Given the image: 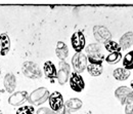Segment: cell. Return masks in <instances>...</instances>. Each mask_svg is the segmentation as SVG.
Listing matches in <instances>:
<instances>
[{"instance_id":"1","label":"cell","mask_w":133,"mask_h":114,"mask_svg":"<svg viewBox=\"0 0 133 114\" xmlns=\"http://www.w3.org/2000/svg\"><path fill=\"white\" fill-rule=\"evenodd\" d=\"M23 73L26 77L31 78V79H37L40 78L42 73L40 68L38 67L37 64L33 62H25L23 65Z\"/></svg>"},{"instance_id":"2","label":"cell","mask_w":133,"mask_h":114,"mask_svg":"<svg viewBox=\"0 0 133 114\" xmlns=\"http://www.w3.org/2000/svg\"><path fill=\"white\" fill-rule=\"evenodd\" d=\"M49 92L46 88L40 87V88L34 91L33 93L29 96V101L33 105H41L45 101H47V99H49Z\"/></svg>"},{"instance_id":"3","label":"cell","mask_w":133,"mask_h":114,"mask_svg":"<svg viewBox=\"0 0 133 114\" xmlns=\"http://www.w3.org/2000/svg\"><path fill=\"white\" fill-rule=\"evenodd\" d=\"M115 96L121 102V104L127 105L133 101V91L127 86H120L116 89Z\"/></svg>"},{"instance_id":"4","label":"cell","mask_w":133,"mask_h":114,"mask_svg":"<svg viewBox=\"0 0 133 114\" xmlns=\"http://www.w3.org/2000/svg\"><path fill=\"white\" fill-rule=\"evenodd\" d=\"M72 64L76 73H82L87 67V58L82 52H76L72 59Z\"/></svg>"},{"instance_id":"5","label":"cell","mask_w":133,"mask_h":114,"mask_svg":"<svg viewBox=\"0 0 133 114\" xmlns=\"http://www.w3.org/2000/svg\"><path fill=\"white\" fill-rule=\"evenodd\" d=\"M93 34H94L95 39L98 42H104L105 43V42L110 41L111 38H112L111 32L105 27H102V26H95L93 28Z\"/></svg>"},{"instance_id":"6","label":"cell","mask_w":133,"mask_h":114,"mask_svg":"<svg viewBox=\"0 0 133 114\" xmlns=\"http://www.w3.org/2000/svg\"><path fill=\"white\" fill-rule=\"evenodd\" d=\"M49 105L52 111L57 112L59 109H62L64 107V100L62 94H59L58 92H54L49 96Z\"/></svg>"},{"instance_id":"7","label":"cell","mask_w":133,"mask_h":114,"mask_svg":"<svg viewBox=\"0 0 133 114\" xmlns=\"http://www.w3.org/2000/svg\"><path fill=\"white\" fill-rule=\"evenodd\" d=\"M71 42H72L73 49L77 52H81V50L85 47V37H84L83 33L80 31L75 32L71 38Z\"/></svg>"},{"instance_id":"8","label":"cell","mask_w":133,"mask_h":114,"mask_svg":"<svg viewBox=\"0 0 133 114\" xmlns=\"http://www.w3.org/2000/svg\"><path fill=\"white\" fill-rule=\"evenodd\" d=\"M70 66L66 64V62L61 61L59 62V68L56 74V78L59 82V84H65L68 79H69V75H70Z\"/></svg>"},{"instance_id":"9","label":"cell","mask_w":133,"mask_h":114,"mask_svg":"<svg viewBox=\"0 0 133 114\" xmlns=\"http://www.w3.org/2000/svg\"><path fill=\"white\" fill-rule=\"evenodd\" d=\"M70 85L72 87L73 91L77 92V93H80L82 92L85 87V83L82 78V76L78 73H72L71 75V78H70Z\"/></svg>"},{"instance_id":"10","label":"cell","mask_w":133,"mask_h":114,"mask_svg":"<svg viewBox=\"0 0 133 114\" xmlns=\"http://www.w3.org/2000/svg\"><path fill=\"white\" fill-rule=\"evenodd\" d=\"M27 100H28L27 92H17L10 96V98L8 99V102L12 106H18V105H22Z\"/></svg>"},{"instance_id":"11","label":"cell","mask_w":133,"mask_h":114,"mask_svg":"<svg viewBox=\"0 0 133 114\" xmlns=\"http://www.w3.org/2000/svg\"><path fill=\"white\" fill-rule=\"evenodd\" d=\"M10 49V39L7 34L2 33L0 35V55L5 56Z\"/></svg>"},{"instance_id":"12","label":"cell","mask_w":133,"mask_h":114,"mask_svg":"<svg viewBox=\"0 0 133 114\" xmlns=\"http://www.w3.org/2000/svg\"><path fill=\"white\" fill-rule=\"evenodd\" d=\"M16 77L12 73H7L4 78V87L8 93H12L16 88Z\"/></svg>"},{"instance_id":"13","label":"cell","mask_w":133,"mask_h":114,"mask_svg":"<svg viewBox=\"0 0 133 114\" xmlns=\"http://www.w3.org/2000/svg\"><path fill=\"white\" fill-rule=\"evenodd\" d=\"M44 73H45V76L47 78L51 79V80H53L56 77V74H57L56 68H55V66L53 65L50 61L46 62L44 64Z\"/></svg>"},{"instance_id":"14","label":"cell","mask_w":133,"mask_h":114,"mask_svg":"<svg viewBox=\"0 0 133 114\" xmlns=\"http://www.w3.org/2000/svg\"><path fill=\"white\" fill-rule=\"evenodd\" d=\"M133 44V33L127 32L120 39V46L123 49H127Z\"/></svg>"},{"instance_id":"15","label":"cell","mask_w":133,"mask_h":114,"mask_svg":"<svg viewBox=\"0 0 133 114\" xmlns=\"http://www.w3.org/2000/svg\"><path fill=\"white\" fill-rule=\"evenodd\" d=\"M113 75H114V77L116 78L117 80H119V81H124V80H126V79L129 78V76H130V71L127 70V69H125V68H118V69H116V70L114 71Z\"/></svg>"},{"instance_id":"16","label":"cell","mask_w":133,"mask_h":114,"mask_svg":"<svg viewBox=\"0 0 133 114\" xmlns=\"http://www.w3.org/2000/svg\"><path fill=\"white\" fill-rule=\"evenodd\" d=\"M55 51H56V56H57L62 61H64L66 57L69 56V49H68V46H66L64 42H62V41L57 42L56 50H55Z\"/></svg>"},{"instance_id":"17","label":"cell","mask_w":133,"mask_h":114,"mask_svg":"<svg viewBox=\"0 0 133 114\" xmlns=\"http://www.w3.org/2000/svg\"><path fill=\"white\" fill-rule=\"evenodd\" d=\"M65 106H66L70 111H77V110H79L82 107V101L76 98L70 99L66 103Z\"/></svg>"},{"instance_id":"18","label":"cell","mask_w":133,"mask_h":114,"mask_svg":"<svg viewBox=\"0 0 133 114\" xmlns=\"http://www.w3.org/2000/svg\"><path fill=\"white\" fill-rule=\"evenodd\" d=\"M88 73L91 76H99L102 73V65H96V64H90L87 66Z\"/></svg>"},{"instance_id":"19","label":"cell","mask_w":133,"mask_h":114,"mask_svg":"<svg viewBox=\"0 0 133 114\" xmlns=\"http://www.w3.org/2000/svg\"><path fill=\"white\" fill-rule=\"evenodd\" d=\"M104 47H105V49L108 51H110L111 53H113V52H120L121 51L120 44L115 42V41H113V40H110V41L105 42L104 43Z\"/></svg>"},{"instance_id":"20","label":"cell","mask_w":133,"mask_h":114,"mask_svg":"<svg viewBox=\"0 0 133 114\" xmlns=\"http://www.w3.org/2000/svg\"><path fill=\"white\" fill-rule=\"evenodd\" d=\"M123 66L125 69L127 70H131L133 69V50H131L130 52H128L123 60Z\"/></svg>"},{"instance_id":"21","label":"cell","mask_w":133,"mask_h":114,"mask_svg":"<svg viewBox=\"0 0 133 114\" xmlns=\"http://www.w3.org/2000/svg\"><path fill=\"white\" fill-rule=\"evenodd\" d=\"M104 60V56L99 52L96 55H91L88 56V61L90 62V64H96V65H102V61Z\"/></svg>"},{"instance_id":"22","label":"cell","mask_w":133,"mask_h":114,"mask_svg":"<svg viewBox=\"0 0 133 114\" xmlns=\"http://www.w3.org/2000/svg\"><path fill=\"white\" fill-rule=\"evenodd\" d=\"M121 57H122L121 52H113V53H110L105 58V61L110 64H116L121 60Z\"/></svg>"},{"instance_id":"23","label":"cell","mask_w":133,"mask_h":114,"mask_svg":"<svg viewBox=\"0 0 133 114\" xmlns=\"http://www.w3.org/2000/svg\"><path fill=\"white\" fill-rule=\"evenodd\" d=\"M86 52L88 56H91V55H96V53H99L100 52V46L96 43H92V44H89L86 49Z\"/></svg>"},{"instance_id":"24","label":"cell","mask_w":133,"mask_h":114,"mask_svg":"<svg viewBox=\"0 0 133 114\" xmlns=\"http://www.w3.org/2000/svg\"><path fill=\"white\" fill-rule=\"evenodd\" d=\"M34 108L32 106H24L21 107L17 111V114H33Z\"/></svg>"},{"instance_id":"25","label":"cell","mask_w":133,"mask_h":114,"mask_svg":"<svg viewBox=\"0 0 133 114\" xmlns=\"http://www.w3.org/2000/svg\"><path fill=\"white\" fill-rule=\"evenodd\" d=\"M37 114H55V112L48 108H40L37 111Z\"/></svg>"},{"instance_id":"26","label":"cell","mask_w":133,"mask_h":114,"mask_svg":"<svg viewBox=\"0 0 133 114\" xmlns=\"http://www.w3.org/2000/svg\"><path fill=\"white\" fill-rule=\"evenodd\" d=\"M126 114H133V101L131 103L126 105V109H125Z\"/></svg>"},{"instance_id":"27","label":"cell","mask_w":133,"mask_h":114,"mask_svg":"<svg viewBox=\"0 0 133 114\" xmlns=\"http://www.w3.org/2000/svg\"><path fill=\"white\" fill-rule=\"evenodd\" d=\"M55 114H70V110L66 108V106H64L62 109H59L57 112H55Z\"/></svg>"},{"instance_id":"28","label":"cell","mask_w":133,"mask_h":114,"mask_svg":"<svg viewBox=\"0 0 133 114\" xmlns=\"http://www.w3.org/2000/svg\"><path fill=\"white\" fill-rule=\"evenodd\" d=\"M131 87L133 88V80H132V82H131Z\"/></svg>"},{"instance_id":"29","label":"cell","mask_w":133,"mask_h":114,"mask_svg":"<svg viewBox=\"0 0 133 114\" xmlns=\"http://www.w3.org/2000/svg\"><path fill=\"white\" fill-rule=\"evenodd\" d=\"M0 73H1V71H0Z\"/></svg>"}]
</instances>
